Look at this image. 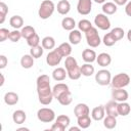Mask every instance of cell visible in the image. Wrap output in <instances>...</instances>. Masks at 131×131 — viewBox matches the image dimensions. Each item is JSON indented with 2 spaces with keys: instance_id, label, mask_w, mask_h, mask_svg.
I'll list each match as a JSON object with an SVG mask.
<instances>
[{
  "instance_id": "cell-1",
  "label": "cell",
  "mask_w": 131,
  "mask_h": 131,
  "mask_svg": "<svg viewBox=\"0 0 131 131\" xmlns=\"http://www.w3.org/2000/svg\"><path fill=\"white\" fill-rule=\"evenodd\" d=\"M37 93L39 102L43 105H48L51 103L54 98L52 89L50 87V78L49 76L43 74L37 78Z\"/></svg>"
},
{
  "instance_id": "cell-2",
  "label": "cell",
  "mask_w": 131,
  "mask_h": 131,
  "mask_svg": "<svg viewBox=\"0 0 131 131\" xmlns=\"http://www.w3.org/2000/svg\"><path fill=\"white\" fill-rule=\"evenodd\" d=\"M64 67H66V70H67V73H68V77L71 80H78L82 76L80 67L78 66V62L75 59V57H73L71 55L66 57Z\"/></svg>"
},
{
  "instance_id": "cell-3",
  "label": "cell",
  "mask_w": 131,
  "mask_h": 131,
  "mask_svg": "<svg viewBox=\"0 0 131 131\" xmlns=\"http://www.w3.org/2000/svg\"><path fill=\"white\" fill-rule=\"evenodd\" d=\"M54 9H55V5L51 0H44V1H42L41 5L39 7L38 15L42 19H47L53 14Z\"/></svg>"
},
{
  "instance_id": "cell-4",
  "label": "cell",
  "mask_w": 131,
  "mask_h": 131,
  "mask_svg": "<svg viewBox=\"0 0 131 131\" xmlns=\"http://www.w3.org/2000/svg\"><path fill=\"white\" fill-rule=\"evenodd\" d=\"M130 83V77L126 73H119L112 78L111 84L113 88H124Z\"/></svg>"
},
{
  "instance_id": "cell-5",
  "label": "cell",
  "mask_w": 131,
  "mask_h": 131,
  "mask_svg": "<svg viewBox=\"0 0 131 131\" xmlns=\"http://www.w3.org/2000/svg\"><path fill=\"white\" fill-rule=\"evenodd\" d=\"M85 36H86V41H87V44L92 47V48H95V47H98L101 43V40H100V37L98 35V32H97V29L92 27L90 30H88L86 33H85Z\"/></svg>"
},
{
  "instance_id": "cell-6",
  "label": "cell",
  "mask_w": 131,
  "mask_h": 131,
  "mask_svg": "<svg viewBox=\"0 0 131 131\" xmlns=\"http://www.w3.org/2000/svg\"><path fill=\"white\" fill-rule=\"evenodd\" d=\"M37 118L43 123H51L55 119V113L49 107H42L37 112Z\"/></svg>"
},
{
  "instance_id": "cell-7",
  "label": "cell",
  "mask_w": 131,
  "mask_h": 131,
  "mask_svg": "<svg viewBox=\"0 0 131 131\" xmlns=\"http://www.w3.org/2000/svg\"><path fill=\"white\" fill-rule=\"evenodd\" d=\"M95 81L98 85H101V86H107L108 84H111V81H112V75H111V72L105 70V69H102V70H99L96 74H95Z\"/></svg>"
},
{
  "instance_id": "cell-8",
  "label": "cell",
  "mask_w": 131,
  "mask_h": 131,
  "mask_svg": "<svg viewBox=\"0 0 131 131\" xmlns=\"http://www.w3.org/2000/svg\"><path fill=\"white\" fill-rule=\"evenodd\" d=\"M94 25L102 30V31H105V30H108L111 28V21H110V18L106 16V14L104 13H98L95 15L94 17Z\"/></svg>"
},
{
  "instance_id": "cell-9",
  "label": "cell",
  "mask_w": 131,
  "mask_h": 131,
  "mask_svg": "<svg viewBox=\"0 0 131 131\" xmlns=\"http://www.w3.org/2000/svg\"><path fill=\"white\" fill-rule=\"evenodd\" d=\"M62 57L63 56L59 52L58 48H56V49H53V50L49 51V53L46 56V62L50 67H55V66H58L60 63Z\"/></svg>"
},
{
  "instance_id": "cell-10",
  "label": "cell",
  "mask_w": 131,
  "mask_h": 131,
  "mask_svg": "<svg viewBox=\"0 0 131 131\" xmlns=\"http://www.w3.org/2000/svg\"><path fill=\"white\" fill-rule=\"evenodd\" d=\"M92 1L91 0H79L77 4V10L82 15H87L91 12Z\"/></svg>"
},
{
  "instance_id": "cell-11",
  "label": "cell",
  "mask_w": 131,
  "mask_h": 131,
  "mask_svg": "<svg viewBox=\"0 0 131 131\" xmlns=\"http://www.w3.org/2000/svg\"><path fill=\"white\" fill-rule=\"evenodd\" d=\"M128 92L124 88H114V90L112 91V97L117 102L126 101L128 99Z\"/></svg>"
},
{
  "instance_id": "cell-12",
  "label": "cell",
  "mask_w": 131,
  "mask_h": 131,
  "mask_svg": "<svg viewBox=\"0 0 131 131\" xmlns=\"http://www.w3.org/2000/svg\"><path fill=\"white\" fill-rule=\"evenodd\" d=\"M104 108H105V113L106 115L108 116H113V117H118L119 114H118V102L116 100H111L108 101L105 105H104Z\"/></svg>"
},
{
  "instance_id": "cell-13",
  "label": "cell",
  "mask_w": 131,
  "mask_h": 131,
  "mask_svg": "<svg viewBox=\"0 0 131 131\" xmlns=\"http://www.w3.org/2000/svg\"><path fill=\"white\" fill-rule=\"evenodd\" d=\"M91 117L95 121L103 120V118L105 117V108H104V105L95 106L92 110V112H91Z\"/></svg>"
},
{
  "instance_id": "cell-14",
  "label": "cell",
  "mask_w": 131,
  "mask_h": 131,
  "mask_svg": "<svg viewBox=\"0 0 131 131\" xmlns=\"http://www.w3.org/2000/svg\"><path fill=\"white\" fill-rule=\"evenodd\" d=\"M96 61L98 63V66L104 68V67H107L111 64L112 62V57L108 53L106 52H102V53H99L98 56L96 57Z\"/></svg>"
},
{
  "instance_id": "cell-15",
  "label": "cell",
  "mask_w": 131,
  "mask_h": 131,
  "mask_svg": "<svg viewBox=\"0 0 131 131\" xmlns=\"http://www.w3.org/2000/svg\"><path fill=\"white\" fill-rule=\"evenodd\" d=\"M74 114L75 116L78 118V117H81V116H86V115H89L90 114V110H89V106L86 104V103H78L75 108H74Z\"/></svg>"
},
{
  "instance_id": "cell-16",
  "label": "cell",
  "mask_w": 131,
  "mask_h": 131,
  "mask_svg": "<svg viewBox=\"0 0 131 131\" xmlns=\"http://www.w3.org/2000/svg\"><path fill=\"white\" fill-rule=\"evenodd\" d=\"M56 9H57V12L61 15H66L70 12L71 10V4L68 0H60L58 3H57V6H56Z\"/></svg>"
},
{
  "instance_id": "cell-17",
  "label": "cell",
  "mask_w": 131,
  "mask_h": 131,
  "mask_svg": "<svg viewBox=\"0 0 131 131\" xmlns=\"http://www.w3.org/2000/svg\"><path fill=\"white\" fill-rule=\"evenodd\" d=\"M96 57H97V55H96V53L93 49H90V48L84 49L83 52H82V58L85 62L91 63V62L96 60Z\"/></svg>"
},
{
  "instance_id": "cell-18",
  "label": "cell",
  "mask_w": 131,
  "mask_h": 131,
  "mask_svg": "<svg viewBox=\"0 0 131 131\" xmlns=\"http://www.w3.org/2000/svg\"><path fill=\"white\" fill-rule=\"evenodd\" d=\"M18 99H19L18 94L15 92H12V91L6 92L4 95V102L7 105H15L18 102Z\"/></svg>"
},
{
  "instance_id": "cell-19",
  "label": "cell",
  "mask_w": 131,
  "mask_h": 131,
  "mask_svg": "<svg viewBox=\"0 0 131 131\" xmlns=\"http://www.w3.org/2000/svg\"><path fill=\"white\" fill-rule=\"evenodd\" d=\"M56 99H57V101H58L61 105H64V106H66V105H69V104L72 103V100H73L72 93H71L70 90H68V91L63 92L62 94H60Z\"/></svg>"
},
{
  "instance_id": "cell-20",
  "label": "cell",
  "mask_w": 131,
  "mask_h": 131,
  "mask_svg": "<svg viewBox=\"0 0 131 131\" xmlns=\"http://www.w3.org/2000/svg\"><path fill=\"white\" fill-rule=\"evenodd\" d=\"M68 90H70V88H69V86L67 84H64V83H57L52 88V92H53L54 98H57L60 94H62L63 92L68 91Z\"/></svg>"
},
{
  "instance_id": "cell-21",
  "label": "cell",
  "mask_w": 131,
  "mask_h": 131,
  "mask_svg": "<svg viewBox=\"0 0 131 131\" xmlns=\"http://www.w3.org/2000/svg\"><path fill=\"white\" fill-rule=\"evenodd\" d=\"M26 119H27V115L23 110H17L15 112H13V114H12V120L17 125L25 123Z\"/></svg>"
},
{
  "instance_id": "cell-22",
  "label": "cell",
  "mask_w": 131,
  "mask_h": 131,
  "mask_svg": "<svg viewBox=\"0 0 131 131\" xmlns=\"http://www.w3.org/2000/svg\"><path fill=\"white\" fill-rule=\"evenodd\" d=\"M81 39H82V35H81V32L80 30H72L71 33L69 34V41L71 44L73 45H77L81 42Z\"/></svg>"
},
{
  "instance_id": "cell-23",
  "label": "cell",
  "mask_w": 131,
  "mask_h": 131,
  "mask_svg": "<svg viewBox=\"0 0 131 131\" xmlns=\"http://www.w3.org/2000/svg\"><path fill=\"white\" fill-rule=\"evenodd\" d=\"M61 27L63 30L66 31H72L75 29L76 27V21L73 17H70V16H66L62 18L61 20Z\"/></svg>"
},
{
  "instance_id": "cell-24",
  "label": "cell",
  "mask_w": 131,
  "mask_h": 131,
  "mask_svg": "<svg viewBox=\"0 0 131 131\" xmlns=\"http://www.w3.org/2000/svg\"><path fill=\"white\" fill-rule=\"evenodd\" d=\"M67 76H68L67 70H64L63 68H56L52 72V78L55 81H63Z\"/></svg>"
},
{
  "instance_id": "cell-25",
  "label": "cell",
  "mask_w": 131,
  "mask_h": 131,
  "mask_svg": "<svg viewBox=\"0 0 131 131\" xmlns=\"http://www.w3.org/2000/svg\"><path fill=\"white\" fill-rule=\"evenodd\" d=\"M101 8H102L103 13L104 14H108V15L116 13L117 12V9H118L117 4L114 3V2H104Z\"/></svg>"
},
{
  "instance_id": "cell-26",
  "label": "cell",
  "mask_w": 131,
  "mask_h": 131,
  "mask_svg": "<svg viewBox=\"0 0 131 131\" xmlns=\"http://www.w3.org/2000/svg\"><path fill=\"white\" fill-rule=\"evenodd\" d=\"M34 57L31 54H25L20 58V66L24 69H31L34 66Z\"/></svg>"
},
{
  "instance_id": "cell-27",
  "label": "cell",
  "mask_w": 131,
  "mask_h": 131,
  "mask_svg": "<svg viewBox=\"0 0 131 131\" xmlns=\"http://www.w3.org/2000/svg\"><path fill=\"white\" fill-rule=\"evenodd\" d=\"M77 124L81 129H87L91 125V118L89 117V115L78 117L77 118Z\"/></svg>"
},
{
  "instance_id": "cell-28",
  "label": "cell",
  "mask_w": 131,
  "mask_h": 131,
  "mask_svg": "<svg viewBox=\"0 0 131 131\" xmlns=\"http://www.w3.org/2000/svg\"><path fill=\"white\" fill-rule=\"evenodd\" d=\"M9 24L10 26L14 29V30H18L20 28H23L24 25V18L20 15H13L10 17L9 19Z\"/></svg>"
},
{
  "instance_id": "cell-29",
  "label": "cell",
  "mask_w": 131,
  "mask_h": 131,
  "mask_svg": "<svg viewBox=\"0 0 131 131\" xmlns=\"http://www.w3.org/2000/svg\"><path fill=\"white\" fill-rule=\"evenodd\" d=\"M130 111H131V106H130V104L128 102L122 101V102L118 103V114H119V116L125 117V116L129 115Z\"/></svg>"
},
{
  "instance_id": "cell-30",
  "label": "cell",
  "mask_w": 131,
  "mask_h": 131,
  "mask_svg": "<svg viewBox=\"0 0 131 131\" xmlns=\"http://www.w3.org/2000/svg\"><path fill=\"white\" fill-rule=\"evenodd\" d=\"M41 45L43 46L44 49H48V50L53 49V48L55 47V40H54V38L51 37V36H46V37H44V38L42 39Z\"/></svg>"
},
{
  "instance_id": "cell-31",
  "label": "cell",
  "mask_w": 131,
  "mask_h": 131,
  "mask_svg": "<svg viewBox=\"0 0 131 131\" xmlns=\"http://www.w3.org/2000/svg\"><path fill=\"white\" fill-rule=\"evenodd\" d=\"M80 70H81V74L83 75V76H85V77H90V76H92L93 74H94V67L91 64V63H89V62H86V63H84V64H82L81 67H80Z\"/></svg>"
},
{
  "instance_id": "cell-32",
  "label": "cell",
  "mask_w": 131,
  "mask_h": 131,
  "mask_svg": "<svg viewBox=\"0 0 131 131\" xmlns=\"http://www.w3.org/2000/svg\"><path fill=\"white\" fill-rule=\"evenodd\" d=\"M57 48H58L59 52L61 53V55H62L63 57H68V56H70L71 53H72V46H71V44L68 43V42L61 43Z\"/></svg>"
},
{
  "instance_id": "cell-33",
  "label": "cell",
  "mask_w": 131,
  "mask_h": 131,
  "mask_svg": "<svg viewBox=\"0 0 131 131\" xmlns=\"http://www.w3.org/2000/svg\"><path fill=\"white\" fill-rule=\"evenodd\" d=\"M103 126L106 129H114L117 126V118L107 115L103 118Z\"/></svg>"
},
{
  "instance_id": "cell-34",
  "label": "cell",
  "mask_w": 131,
  "mask_h": 131,
  "mask_svg": "<svg viewBox=\"0 0 131 131\" xmlns=\"http://www.w3.org/2000/svg\"><path fill=\"white\" fill-rule=\"evenodd\" d=\"M20 32H21L23 38H25L26 40H28L30 37H32L34 34H36V31H35V29L32 26H25V27H23Z\"/></svg>"
},
{
  "instance_id": "cell-35",
  "label": "cell",
  "mask_w": 131,
  "mask_h": 131,
  "mask_svg": "<svg viewBox=\"0 0 131 131\" xmlns=\"http://www.w3.org/2000/svg\"><path fill=\"white\" fill-rule=\"evenodd\" d=\"M43 52H44V48L42 45H37V46L31 47L30 49V54L34 58H40L43 55Z\"/></svg>"
},
{
  "instance_id": "cell-36",
  "label": "cell",
  "mask_w": 131,
  "mask_h": 131,
  "mask_svg": "<svg viewBox=\"0 0 131 131\" xmlns=\"http://www.w3.org/2000/svg\"><path fill=\"white\" fill-rule=\"evenodd\" d=\"M92 27H93V26H92L91 21L88 20V19H81V20L78 23V28H79V30L82 31V32H84V33H86V32H87L88 30H90Z\"/></svg>"
},
{
  "instance_id": "cell-37",
  "label": "cell",
  "mask_w": 131,
  "mask_h": 131,
  "mask_svg": "<svg viewBox=\"0 0 131 131\" xmlns=\"http://www.w3.org/2000/svg\"><path fill=\"white\" fill-rule=\"evenodd\" d=\"M102 42H103V44H104L105 46L111 47V46L115 45V43L117 42V40L114 38V36H113V35H112V33L110 32V33H107V34H105V35L103 36Z\"/></svg>"
},
{
  "instance_id": "cell-38",
  "label": "cell",
  "mask_w": 131,
  "mask_h": 131,
  "mask_svg": "<svg viewBox=\"0 0 131 131\" xmlns=\"http://www.w3.org/2000/svg\"><path fill=\"white\" fill-rule=\"evenodd\" d=\"M111 33H112V35L114 36V38H115L117 41L121 40V39L124 37V35H125V32H124V30H123L122 28H120V27L114 28V29L111 31Z\"/></svg>"
},
{
  "instance_id": "cell-39",
  "label": "cell",
  "mask_w": 131,
  "mask_h": 131,
  "mask_svg": "<svg viewBox=\"0 0 131 131\" xmlns=\"http://www.w3.org/2000/svg\"><path fill=\"white\" fill-rule=\"evenodd\" d=\"M8 12V6L4 2H0V24H3Z\"/></svg>"
},
{
  "instance_id": "cell-40",
  "label": "cell",
  "mask_w": 131,
  "mask_h": 131,
  "mask_svg": "<svg viewBox=\"0 0 131 131\" xmlns=\"http://www.w3.org/2000/svg\"><path fill=\"white\" fill-rule=\"evenodd\" d=\"M21 37H23V36H21V32L18 31V30H14V31L10 32L8 39H9L11 42H14V43H15V42H18Z\"/></svg>"
},
{
  "instance_id": "cell-41",
  "label": "cell",
  "mask_w": 131,
  "mask_h": 131,
  "mask_svg": "<svg viewBox=\"0 0 131 131\" xmlns=\"http://www.w3.org/2000/svg\"><path fill=\"white\" fill-rule=\"evenodd\" d=\"M27 43H28V45H29L30 47H34V46L39 45V43H40V38H39L38 34L36 33V34H34L32 37H30V38L27 40Z\"/></svg>"
},
{
  "instance_id": "cell-42",
  "label": "cell",
  "mask_w": 131,
  "mask_h": 131,
  "mask_svg": "<svg viewBox=\"0 0 131 131\" xmlns=\"http://www.w3.org/2000/svg\"><path fill=\"white\" fill-rule=\"evenodd\" d=\"M55 122L60 123V124H61V125H63L66 128H68V127H69V125H70L71 120H70V118H69L68 116H66V115H59V116L56 118Z\"/></svg>"
},
{
  "instance_id": "cell-43",
  "label": "cell",
  "mask_w": 131,
  "mask_h": 131,
  "mask_svg": "<svg viewBox=\"0 0 131 131\" xmlns=\"http://www.w3.org/2000/svg\"><path fill=\"white\" fill-rule=\"evenodd\" d=\"M9 34H10V31L8 29L1 28L0 29V42H4L6 39H8L9 38Z\"/></svg>"
},
{
  "instance_id": "cell-44",
  "label": "cell",
  "mask_w": 131,
  "mask_h": 131,
  "mask_svg": "<svg viewBox=\"0 0 131 131\" xmlns=\"http://www.w3.org/2000/svg\"><path fill=\"white\" fill-rule=\"evenodd\" d=\"M67 128L63 125H61L60 123H57V122L53 123L52 126H51V128H50V130H52V131H64Z\"/></svg>"
},
{
  "instance_id": "cell-45",
  "label": "cell",
  "mask_w": 131,
  "mask_h": 131,
  "mask_svg": "<svg viewBox=\"0 0 131 131\" xmlns=\"http://www.w3.org/2000/svg\"><path fill=\"white\" fill-rule=\"evenodd\" d=\"M7 62H8V59L5 55L1 54L0 55V69H4L6 66H7Z\"/></svg>"
},
{
  "instance_id": "cell-46",
  "label": "cell",
  "mask_w": 131,
  "mask_h": 131,
  "mask_svg": "<svg viewBox=\"0 0 131 131\" xmlns=\"http://www.w3.org/2000/svg\"><path fill=\"white\" fill-rule=\"evenodd\" d=\"M125 12L128 16H131V1H129L127 4H126V7H125Z\"/></svg>"
},
{
  "instance_id": "cell-47",
  "label": "cell",
  "mask_w": 131,
  "mask_h": 131,
  "mask_svg": "<svg viewBox=\"0 0 131 131\" xmlns=\"http://www.w3.org/2000/svg\"><path fill=\"white\" fill-rule=\"evenodd\" d=\"M128 2V0H114V3H116L117 5H125Z\"/></svg>"
},
{
  "instance_id": "cell-48",
  "label": "cell",
  "mask_w": 131,
  "mask_h": 131,
  "mask_svg": "<svg viewBox=\"0 0 131 131\" xmlns=\"http://www.w3.org/2000/svg\"><path fill=\"white\" fill-rule=\"evenodd\" d=\"M81 128L80 127H70L69 128V131H79Z\"/></svg>"
},
{
  "instance_id": "cell-49",
  "label": "cell",
  "mask_w": 131,
  "mask_h": 131,
  "mask_svg": "<svg viewBox=\"0 0 131 131\" xmlns=\"http://www.w3.org/2000/svg\"><path fill=\"white\" fill-rule=\"evenodd\" d=\"M127 39H128V41H130V42H131V29L127 32Z\"/></svg>"
},
{
  "instance_id": "cell-50",
  "label": "cell",
  "mask_w": 131,
  "mask_h": 131,
  "mask_svg": "<svg viewBox=\"0 0 131 131\" xmlns=\"http://www.w3.org/2000/svg\"><path fill=\"white\" fill-rule=\"evenodd\" d=\"M0 77H1V82H0V86H3V84H4V76H3V74H0Z\"/></svg>"
},
{
  "instance_id": "cell-51",
  "label": "cell",
  "mask_w": 131,
  "mask_h": 131,
  "mask_svg": "<svg viewBox=\"0 0 131 131\" xmlns=\"http://www.w3.org/2000/svg\"><path fill=\"white\" fill-rule=\"evenodd\" d=\"M21 130H24V131H29V128L23 127V128H18V129H17V131H21Z\"/></svg>"
},
{
  "instance_id": "cell-52",
  "label": "cell",
  "mask_w": 131,
  "mask_h": 131,
  "mask_svg": "<svg viewBox=\"0 0 131 131\" xmlns=\"http://www.w3.org/2000/svg\"><path fill=\"white\" fill-rule=\"evenodd\" d=\"M94 2H96V3H99V4H101V3H104V2H105V0H94Z\"/></svg>"
}]
</instances>
